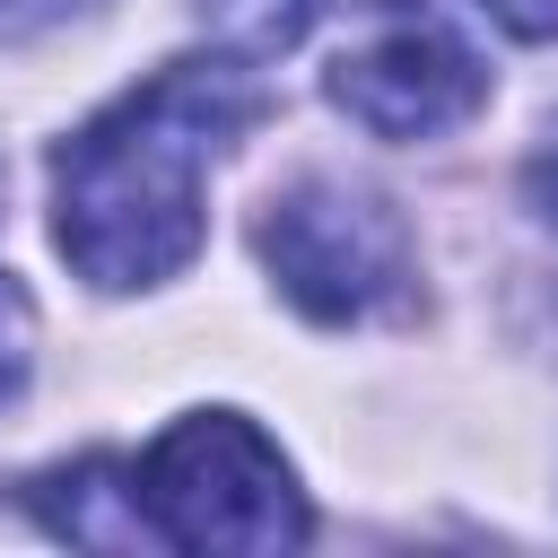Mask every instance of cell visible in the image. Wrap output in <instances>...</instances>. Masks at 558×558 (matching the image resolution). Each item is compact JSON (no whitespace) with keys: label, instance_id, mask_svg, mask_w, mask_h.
<instances>
[{"label":"cell","instance_id":"cell-7","mask_svg":"<svg viewBox=\"0 0 558 558\" xmlns=\"http://www.w3.org/2000/svg\"><path fill=\"white\" fill-rule=\"evenodd\" d=\"M26 366H35V305H26V288L0 270V410L26 392Z\"/></svg>","mask_w":558,"mask_h":558},{"label":"cell","instance_id":"cell-1","mask_svg":"<svg viewBox=\"0 0 558 558\" xmlns=\"http://www.w3.org/2000/svg\"><path fill=\"white\" fill-rule=\"evenodd\" d=\"M262 122L244 52L166 61L52 148V244L87 288H157L201 253V174Z\"/></svg>","mask_w":558,"mask_h":558},{"label":"cell","instance_id":"cell-10","mask_svg":"<svg viewBox=\"0 0 558 558\" xmlns=\"http://www.w3.org/2000/svg\"><path fill=\"white\" fill-rule=\"evenodd\" d=\"M523 192H532V209H541V218L558 227V157H541V166L523 174Z\"/></svg>","mask_w":558,"mask_h":558},{"label":"cell","instance_id":"cell-2","mask_svg":"<svg viewBox=\"0 0 558 558\" xmlns=\"http://www.w3.org/2000/svg\"><path fill=\"white\" fill-rule=\"evenodd\" d=\"M140 497H148V523L166 549H296L314 523H305V497H296V471L279 462V445L244 418V410H192L174 418L148 462H140Z\"/></svg>","mask_w":558,"mask_h":558},{"label":"cell","instance_id":"cell-5","mask_svg":"<svg viewBox=\"0 0 558 558\" xmlns=\"http://www.w3.org/2000/svg\"><path fill=\"white\" fill-rule=\"evenodd\" d=\"M35 514H44L61 541H96V549H140V541H157L148 497H140V462H113V453H87V462L44 471V480H35Z\"/></svg>","mask_w":558,"mask_h":558},{"label":"cell","instance_id":"cell-9","mask_svg":"<svg viewBox=\"0 0 558 558\" xmlns=\"http://www.w3.org/2000/svg\"><path fill=\"white\" fill-rule=\"evenodd\" d=\"M480 9L523 44H558V0H480Z\"/></svg>","mask_w":558,"mask_h":558},{"label":"cell","instance_id":"cell-4","mask_svg":"<svg viewBox=\"0 0 558 558\" xmlns=\"http://www.w3.org/2000/svg\"><path fill=\"white\" fill-rule=\"evenodd\" d=\"M323 87L375 140H436V131L480 113L488 70L427 0H357Z\"/></svg>","mask_w":558,"mask_h":558},{"label":"cell","instance_id":"cell-8","mask_svg":"<svg viewBox=\"0 0 558 558\" xmlns=\"http://www.w3.org/2000/svg\"><path fill=\"white\" fill-rule=\"evenodd\" d=\"M78 9H96V0H0V44H35V35L70 26Z\"/></svg>","mask_w":558,"mask_h":558},{"label":"cell","instance_id":"cell-6","mask_svg":"<svg viewBox=\"0 0 558 558\" xmlns=\"http://www.w3.org/2000/svg\"><path fill=\"white\" fill-rule=\"evenodd\" d=\"M192 9H201V26H209L227 52L270 61V52L305 44V35H314V17H323L331 0H192Z\"/></svg>","mask_w":558,"mask_h":558},{"label":"cell","instance_id":"cell-3","mask_svg":"<svg viewBox=\"0 0 558 558\" xmlns=\"http://www.w3.org/2000/svg\"><path fill=\"white\" fill-rule=\"evenodd\" d=\"M262 262L305 323H366V314L401 305V288H410V227L392 218L384 192L305 174V183L270 192Z\"/></svg>","mask_w":558,"mask_h":558}]
</instances>
